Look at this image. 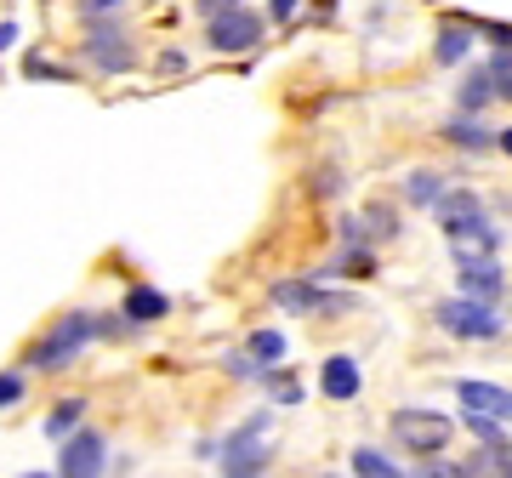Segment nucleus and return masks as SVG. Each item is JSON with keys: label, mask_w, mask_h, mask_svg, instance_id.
I'll use <instances>...</instances> for the list:
<instances>
[{"label": "nucleus", "mask_w": 512, "mask_h": 478, "mask_svg": "<svg viewBox=\"0 0 512 478\" xmlns=\"http://www.w3.org/2000/svg\"><path fill=\"white\" fill-rule=\"evenodd\" d=\"M80 57L92 63V74H131L137 69V40L120 18H86V40H80Z\"/></svg>", "instance_id": "obj_5"}, {"label": "nucleus", "mask_w": 512, "mask_h": 478, "mask_svg": "<svg viewBox=\"0 0 512 478\" xmlns=\"http://www.w3.org/2000/svg\"><path fill=\"white\" fill-rule=\"evenodd\" d=\"M245 359L268 376V370L285 359V331H251V336H245Z\"/></svg>", "instance_id": "obj_22"}, {"label": "nucleus", "mask_w": 512, "mask_h": 478, "mask_svg": "<svg viewBox=\"0 0 512 478\" xmlns=\"http://www.w3.org/2000/svg\"><path fill=\"white\" fill-rule=\"evenodd\" d=\"M456 478H512V433H495V439H478L473 456L450 461Z\"/></svg>", "instance_id": "obj_11"}, {"label": "nucleus", "mask_w": 512, "mask_h": 478, "mask_svg": "<svg viewBox=\"0 0 512 478\" xmlns=\"http://www.w3.org/2000/svg\"><path fill=\"white\" fill-rule=\"evenodd\" d=\"M120 6H126V0H80V18H109Z\"/></svg>", "instance_id": "obj_28"}, {"label": "nucleus", "mask_w": 512, "mask_h": 478, "mask_svg": "<svg viewBox=\"0 0 512 478\" xmlns=\"http://www.w3.org/2000/svg\"><path fill=\"white\" fill-rule=\"evenodd\" d=\"M18 478H57V473H18Z\"/></svg>", "instance_id": "obj_36"}, {"label": "nucleus", "mask_w": 512, "mask_h": 478, "mask_svg": "<svg viewBox=\"0 0 512 478\" xmlns=\"http://www.w3.org/2000/svg\"><path fill=\"white\" fill-rule=\"evenodd\" d=\"M268 302L285 313H302V319H342V313H359V296L336 291L325 279H279L268 285Z\"/></svg>", "instance_id": "obj_3"}, {"label": "nucleus", "mask_w": 512, "mask_h": 478, "mask_svg": "<svg viewBox=\"0 0 512 478\" xmlns=\"http://www.w3.org/2000/svg\"><path fill=\"white\" fill-rule=\"evenodd\" d=\"M228 6H239V0H194L200 18H217V12H228Z\"/></svg>", "instance_id": "obj_33"}, {"label": "nucleus", "mask_w": 512, "mask_h": 478, "mask_svg": "<svg viewBox=\"0 0 512 478\" xmlns=\"http://www.w3.org/2000/svg\"><path fill=\"white\" fill-rule=\"evenodd\" d=\"M154 69H160L165 80H177V74H188V52H177V46H171V52H160V63H154Z\"/></svg>", "instance_id": "obj_27"}, {"label": "nucleus", "mask_w": 512, "mask_h": 478, "mask_svg": "<svg viewBox=\"0 0 512 478\" xmlns=\"http://www.w3.org/2000/svg\"><path fill=\"white\" fill-rule=\"evenodd\" d=\"M29 80H74V74L57 69V63H40V57H35V63H29Z\"/></svg>", "instance_id": "obj_30"}, {"label": "nucleus", "mask_w": 512, "mask_h": 478, "mask_svg": "<svg viewBox=\"0 0 512 478\" xmlns=\"http://www.w3.org/2000/svg\"><path fill=\"white\" fill-rule=\"evenodd\" d=\"M450 234V257L456 262H495L501 257V228L490 217H473V222H456L444 228Z\"/></svg>", "instance_id": "obj_9"}, {"label": "nucleus", "mask_w": 512, "mask_h": 478, "mask_svg": "<svg viewBox=\"0 0 512 478\" xmlns=\"http://www.w3.org/2000/svg\"><path fill=\"white\" fill-rule=\"evenodd\" d=\"M444 188H450V183H444L439 171H410V177H404V200H410V205H421V211H433Z\"/></svg>", "instance_id": "obj_23"}, {"label": "nucleus", "mask_w": 512, "mask_h": 478, "mask_svg": "<svg viewBox=\"0 0 512 478\" xmlns=\"http://www.w3.org/2000/svg\"><path fill=\"white\" fill-rule=\"evenodd\" d=\"M92 342H97V313L69 308L63 319L46 325V336H35V342L23 348V370H63L92 348Z\"/></svg>", "instance_id": "obj_2"}, {"label": "nucleus", "mask_w": 512, "mask_h": 478, "mask_svg": "<svg viewBox=\"0 0 512 478\" xmlns=\"http://www.w3.org/2000/svg\"><path fill=\"white\" fill-rule=\"evenodd\" d=\"M444 143L467 148V154H490V148H495V131L478 126V114H450V120H444Z\"/></svg>", "instance_id": "obj_16"}, {"label": "nucleus", "mask_w": 512, "mask_h": 478, "mask_svg": "<svg viewBox=\"0 0 512 478\" xmlns=\"http://www.w3.org/2000/svg\"><path fill=\"white\" fill-rule=\"evenodd\" d=\"M490 103H495V80H490V69L478 63V69L461 74V86H456V114H484Z\"/></svg>", "instance_id": "obj_17"}, {"label": "nucleus", "mask_w": 512, "mask_h": 478, "mask_svg": "<svg viewBox=\"0 0 512 478\" xmlns=\"http://www.w3.org/2000/svg\"><path fill=\"white\" fill-rule=\"evenodd\" d=\"M165 313H171V296L154 291V285H131L126 302H120V319H126L131 331H143V325H160Z\"/></svg>", "instance_id": "obj_14"}, {"label": "nucleus", "mask_w": 512, "mask_h": 478, "mask_svg": "<svg viewBox=\"0 0 512 478\" xmlns=\"http://www.w3.org/2000/svg\"><path fill=\"white\" fill-rule=\"evenodd\" d=\"M348 467H353V478H410L399 461L387 456V450H376V444H359L348 456Z\"/></svg>", "instance_id": "obj_21"}, {"label": "nucleus", "mask_w": 512, "mask_h": 478, "mask_svg": "<svg viewBox=\"0 0 512 478\" xmlns=\"http://www.w3.org/2000/svg\"><path fill=\"white\" fill-rule=\"evenodd\" d=\"M103 461H109V444L97 427H74L57 444V478H103Z\"/></svg>", "instance_id": "obj_8"}, {"label": "nucleus", "mask_w": 512, "mask_h": 478, "mask_svg": "<svg viewBox=\"0 0 512 478\" xmlns=\"http://www.w3.org/2000/svg\"><path fill=\"white\" fill-rule=\"evenodd\" d=\"M262 382H268V393H274V405H285V410H291V405H302V382H296V376H291V370H268V376H262Z\"/></svg>", "instance_id": "obj_24"}, {"label": "nucleus", "mask_w": 512, "mask_h": 478, "mask_svg": "<svg viewBox=\"0 0 512 478\" xmlns=\"http://www.w3.org/2000/svg\"><path fill=\"white\" fill-rule=\"evenodd\" d=\"M484 69H490V80H495V103H512V46L507 52H495Z\"/></svg>", "instance_id": "obj_25"}, {"label": "nucleus", "mask_w": 512, "mask_h": 478, "mask_svg": "<svg viewBox=\"0 0 512 478\" xmlns=\"http://www.w3.org/2000/svg\"><path fill=\"white\" fill-rule=\"evenodd\" d=\"M495 148H501V154H512V126H507V131H495Z\"/></svg>", "instance_id": "obj_35"}, {"label": "nucleus", "mask_w": 512, "mask_h": 478, "mask_svg": "<svg viewBox=\"0 0 512 478\" xmlns=\"http://www.w3.org/2000/svg\"><path fill=\"white\" fill-rule=\"evenodd\" d=\"M86 410H92V405H86L80 393H74V399H57V405L46 410V422H40V433H46V439H57V444H63V439H69V433H74V427L86 422Z\"/></svg>", "instance_id": "obj_20"}, {"label": "nucleus", "mask_w": 512, "mask_h": 478, "mask_svg": "<svg viewBox=\"0 0 512 478\" xmlns=\"http://www.w3.org/2000/svg\"><path fill=\"white\" fill-rule=\"evenodd\" d=\"M274 439H279L274 410H251L217 444V473L222 478H268V467H274Z\"/></svg>", "instance_id": "obj_1"}, {"label": "nucleus", "mask_w": 512, "mask_h": 478, "mask_svg": "<svg viewBox=\"0 0 512 478\" xmlns=\"http://www.w3.org/2000/svg\"><path fill=\"white\" fill-rule=\"evenodd\" d=\"M473 23H444L439 29V40H433V57H439L444 69H461L467 57H473Z\"/></svg>", "instance_id": "obj_18"}, {"label": "nucleus", "mask_w": 512, "mask_h": 478, "mask_svg": "<svg viewBox=\"0 0 512 478\" xmlns=\"http://www.w3.org/2000/svg\"><path fill=\"white\" fill-rule=\"evenodd\" d=\"M262 35H268V18L251 12V6H228V12H217V18H205V46H211L217 57L256 52Z\"/></svg>", "instance_id": "obj_7"}, {"label": "nucleus", "mask_w": 512, "mask_h": 478, "mask_svg": "<svg viewBox=\"0 0 512 478\" xmlns=\"http://www.w3.org/2000/svg\"><path fill=\"white\" fill-rule=\"evenodd\" d=\"M410 478H456L450 473V461H421V467H404Z\"/></svg>", "instance_id": "obj_29"}, {"label": "nucleus", "mask_w": 512, "mask_h": 478, "mask_svg": "<svg viewBox=\"0 0 512 478\" xmlns=\"http://www.w3.org/2000/svg\"><path fill=\"white\" fill-rule=\"evenodd\" d=\"M456 427L461 422H450V416H439V410H393V416H387V439L399 444L404 456L427 461L456 439Z\"/></svg>", "instance_id": "obj_6"}, {"label": "nucleus", "mask_w": 512, "mask_h": 478, "mask_svg": "<svg viewBox=\"0 0 512 478\" xmlns=\"http://www.w3.org/2000/svg\"><path fill=\"white\" fill-rule=\"evenodd\" d=\"M313 478H336V473H313Z\"/></svg>", "instance_id": "obj_37"}, {"label": "nucleus", "mask_w": 512, "mask_h": 478, "mask_svg": "<svg viewBox=\"0 0 512 478\" xmlns=\"http://www.w3.org/2000/svg\"><path fill=\"white\" fill-rule=\"evenodd\" d=\"M456 285H461V296L490 302V308L512 291V279H507V268H501V257H495V262H456Z\"/></svg>", "instance_id": "obj_12"}, {"label": "nucleus", "mask_w": 512, "mask_h": 478, "mask_svg": "<svg viewBox=\"0 0 512 478\" xmlns=\"http://www.w3.org/2000/svg\"><path fill=\"white\" fill-rule=\"evenodd\" d=\"M484 35L495 40V52H507L512 46V23H484Z\"/></svg>", "instance_id": "obj_32"}, {"label": "nucleus", "mask_w": 512, "mask_h": 478, "mask_svg": "<svg viewBox=\"0 0 512 478\" xmlns=\"http://www.w3.org/2000/svg\"><path fill=\"white\" fill-rule=\"evenodd\" d=\"M433 217H439V228H456V222L490 217V211H484V200H478L473 188H444L439 205H433Z\"/></svg>", "instance_id": "obj_15"}, {"label": "nucleus", "mask_w": 512, "mask_h": 478, "mask_svg": "<svg viewBox=\"0 0 512 478\" xmlns=\"http://www.w3.org/2000/svg\"><path fill=\"white\" fill-rule=\"evenodd\" d=\"M18 46V23H0V52H12Z\"/></svg>", "instance_id": "obj_34"}, {"label": "nucleus", "mask_w": 512, "mask_h": 478, "mask_svg": "<svg viewBox=\"0 0 512 478\" xmlns=\"http://www.w3.org/2000/svg\"><path fill=\"white\" fill-rule=\"evenodd\" d=\"M319 393L336 399V405L359 399V393H365V370H359V359H353V353H330L325 365H319Z\"/></svg>", "instance_id": "obj_13"}, {"label": "nucleus", "mask_w": 512, "mask_h": 478, "mask_svg": "<svg viewBox=\"0 0 512 478\" xmlns=\"http://www.w3.org/2000/svg\"><path fill=\"white\" fill-rule=\"evenodd\" d=\"M296 6H302V0H268V18H274V23H291Z\"/></svg>", "instance_id": "obj_31"}, {"label": "nucleus", "mask_w": 512, "mask_h": 478, "mask_svg": "<svg viewBox=\"0 0 512 478\" xmlns=\"http://www.w3.org/2000/svg\"><path fill=\"white\" fill-rule=\"evenodd\" d=\"M23 393H29V370H0V410L23 405Z\"/></svg>", "instance_id": "obj_26"}, {"label": "nucleus", "mask_w": 512, "mask_h": 478, "mask_svg": "<svg viewBox=\"0 0 512 478\" xmlns=\"http://www.w3.org/2000/svg\"><path fill=\"white\" fill-rule=\"evenodd\" d=\"M353 222H359L365 245H387V239H399V211H393V205H382V200H370Z\"/></svg>", "instance_id": "obj_19"}, {"label": "nucleus", "mask_w": 512, "mask_h": 478, "mask_svg": "<svg viewBox=\"0 0 512 478\" xmlns=\"http://www.w3.org/2000/svg\"><path fill=\"white\" fill-rule=\"evenodd\" d=\"M456 405L467 410V416H490V422L507 427V422H512V387L478 382V376H461V382H456Z\"/></svg>", "instance_id": "obj_10"}, {"label": "nucleus", "mask_w": 512, "mask_h": 478, "mask_svg": "<svg viewBox=\"0 0 512 478\" xmlns=\"http://www.w3.org/2000/svg\"><path fill=\"white\" fill-rule=\"evenodd\" d=\"M433 325L450 342H495V336H507V313L456 291V296H444V302H433Z\"/></svg>", "instance_id": "obj_4"}]
</instances>
